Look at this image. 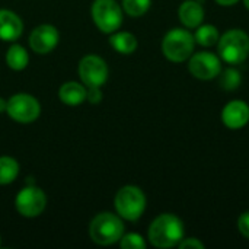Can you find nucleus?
Returning <instances> with one entry per match:
<instances>
[{"instance_id":"18","label":"nucleus","mask_w":249,"mask_h":249,"mask_svg":"<svg viewBox=\"0 0 249 249\" xmlns=\"http://www.w3.org/2000/svg\"><path fill=\"white\" fill-rule=\"evenodd\" d=\"M196 42L200 44L201 47H213L219 42L220 34L217 31V28L214 25L210 23H201L200 26L196 28V34H194Z\"/></svg>"},{"instance_id":"16","label":"nucleus","mask_w":249,"mask_h":249,"mask_svg":"<svg viewBox=\"0 0 249 249\" xmlns=\"http://www.w3.org/2000/svg\"><path fill=\"white\" fill-rule=\"evenodd\" d=\"M109 45L112 47L114 51L128 55L133 54L137 47H139V41L136 38L134 34L127 32V31H115L111 34L109 36Z\"/></svg>"},{"instance_id":"20","label":"nucleus","mask_w":249,"mask_h":249,"mask_svg":"<svg viewBox=\"0 0 249 249\" xmlns=\"http://www.w3.org/2000/svg\"><path fill=\"white\" fill-rule=\"evenodd\" d=\"M220 86L223 88V90L228 92H233L236 90L241 83H242V74L239 70H236L235 67H229L226 69L223 73L220 71Z\"/></svg>"},{"instance_id":"10","label":"nucleus","mask_w":249,"mask_h":249,"mask_svg":"<svg viewBox=\"0 0 249 249\" xmlns=\"http://www.w3.org/2000/svg\"><path fill=\"white\" fill-rule=\"evenodd\" d=\"M188 71L200 80H212L217 77L222 71V61L213 53L200 51L193 53L188 58Z\"/></svg>"},{"instance_id":"9","label":"nucleus","mask_w":249,"mask_h":249,"mask_svg":"<svg viewBox=\"0 0 249 249\" xmlns=\"http://www.w3.org/2000/svg\"><path fill=\"white\" fill-rule=\"evenodd\" d=\"M77 74L80 82L86 86H104L108 80L109 69L107 61L96 55V54H88L80 58L77 64Z\"/></svg>"},{"instance_id":"8","label":"nucleus","mask_w":249,"mask_h":249,"mask_svg":"<svg viewBox=\"0 0 249 249\" xmlns=\"http://www.w3.org/2000/svg\"><path fill=\"white\" fill-rule=\"evenodd\" d=\"M47 207V196L36 185L23 187L15 197L16 212L26 219H34L42 214Z\"/></svg>"},{"instance_id":"12","label":"nucleus","mask_w":249,"mask_h":249,"mask_svg":"<svg viewBox=\"0 0 249 249\" xmlns=\"http://www.w3.org/2000/svg\"><path fill=\"white\" fill-rule=\"evenodd\" d=\"M222 123L231 130L244 128L249 123V105L244 101H231L223 107Z\"/></svg>"},{"instance_id":"17","label":"nucleus","mask_w":249,"mask_h":249,"mask_svg":"<svg viewBox=\"0 0 249 249\" xmlns=\"http://www.w3.org/2000/svg\"><path fill=\"white\" fill-rule=\"evenodd\" d=\"M4 60H6V64L9 69H12L15 71H20V70L26 69L29 64V54L23 45L12 44L6 51Z\"/></svg>"},{"instance_id":"2","label":"nucleus","mask_w":249,"mask_h":249,"mask_svg":"<svg viewBox=\"0 0 249 249\" xmlns=\"http://www.w3.org/2000/svg\"><path fill=\"white\" fill-rule=\"evenodd\" d=\"M124 233V222L117 213H98L89 223V238L101 247H109L120 242Z\"/></svg>"},{"instance_id":"15","label":"nucleus","mask_w":249,"mask_h":249,"mask_svg":"<svg viewBox=\"0 0 249 249\" xmlns=\"http://www.w3.org/2000/svg\"><path fill=\"white\" fill-rule=\"evenodd\" d=\"M58 99L69 107H77L86 101V86L82 82H66L58 89Z\"/></svg>"},{"instance_id":"14","label":"nucleus","mask_w":249,"mask_h":249,"mask_svg":"<svg viewBox=\"0 0 249 249\" xmlns=\"http://www.w3.org/2000/svg\"><path fill=\"white\" fill-rule=\"evenodd\" d=\"M178 18L185 28L196 29L204 20V7L197 0H185L178 9Z\"/></svg>"},{"instance_id":"25","label":"nucleus","mask_w":249,"mask_h":249,"mask_svg":"<svg viewBox=\"0 0 249 249\" xmlns=\"http://www.w3.org/2000/svg\"><path fill=\"white\" fill-rule=\"evenodd\" d=\"M178 247L181 249H204L206 248V245L201 242V241H198L197 238H184L179 244H178Z\"/></svg>"},{"instance_id":"6","label":"nucleus","mask_w":249,"mask_h":249,"mask_svg":"<svg viewBox=\"0 0 249 249\" xmlns=\"http://www.w3.org/2000/svg\"><path fill=\"white\" fill-rule=\"evenodd\" d=\"M90 16L101 32L111 35L123 25L124 10L115 0H95L90 6Z\"/></svg>"},{"instance_id":"5","label":"nucleus","mask_w":249,"mask_h":249,"mask_svg":"<svg viewBox=\"0 0 249 249\" xmlns=\"http://www.w3.org/2000/svg\"><path fill=\"white\" fill-rule=\"evenodd\" d=\"M220 60L231 66L244 63L249 55V36L242 29H229L217 42Z\"/></svg>"},{"instance_id":"26","label":"nucleus","mask_w":249,"mask_h":249,"mask_svg":"<svg viewBox=\"0 0 249 249\" xmlns=\"http://www.w3.org/2000/svg\"><path fill=\"white\" fill-rule=\"evenodd\" d=\"M239 0H216V3L217 4H220V6H223V7H228V6H233V4H236Z\"/></svg>"},{"instance_id":"24","label":"nucleus","mask_w":249,"mask_h":249,"mask_svg":"<svg viewBox=\"0 0 249 249\" xmlns=\"http://www.w3.org/2000/svg\"><path fill=\"white\" fill-rule=\"evenodd\" d=\"M238 231L244 238L249 239V212H244L238 217Z\"/></svg>"},{"instance_id":"13","label":"nucleus","mask_w":249,"mask_h":249,"mask_svg":"<svg viewBox=\"0 0 249 249\" xmlns=\"http://www.w3.org/2000/svg\"><path fill=\"white\" fill-rule=\"evenodd\" d=\"M23 32V22L18 13L9 9H0V39L13 42L20 38Z\"/></svg>"},{"instance_id":"3","label":"nucleus","mask_w":249,"mask_h":249,"mask_svg":"<svg viewBox=\"0 0 249 249\" xmlns=\"http://www.w3.org/2000/svg\"><path fill=\"white\" fill-rule=\"evenodd\" d=\"M146 196L142 188L136 185L121 187L114 197V207L117 214L127 222H137L146 210Z\"/></svg>"},{"instance_id":"28","label":"nucleus","mask_w":249,"mask_h":249,"mask_svg":"<svg viewBox=\"0 0 249 249\" xmlns=\"http://www.w3.org/2000/svg\"><path fill=\"white\" fill-rule=\"evenodd\" d=\"M244 4H245V7L249 10V0H244Z\"/></svg>"},{"instance_id":"7","label":"nucleus","mask_w":249,"mask_h":249,"mask_svg":"<svg viewBox=\"0 0 249 249\" xmlns=\"http://www.w3.org/2000/svg\"><path fill=\"white\" fill-rule=\"evenodd\" d=\"M6 114L19 124H31L41 115L39 101L29 93H15L7 99Z\"/></svg>"},{"instance_id":"11","label":"nucleus","mask_w":249,"mask_h":249,"mask_svg":"<svg viewBox=\"0 0 249 249\" xmlns=\"http://www.w3.org/2000/svg\"><path fill=\"white\" fill-rule=\"evenodd\" d=\"M60 42V32L51 23H41L31 31L29 47L35 54H48Z\"/></svg>"},{"instance_id":"4","label":"nucleus","mask_w":249,"mask_h":249,"mask_svg":"<svg viewBox=\"0 0 249 249\" xmlns=\"http://www.w3.org/2000/svg\"><path fill=\"white\" fill-rule=\"evenodd\" d=\"M194 47L196 38L185 28H174L162 39V53L172 63L187 61L193 55Z\"/></svg>"},{"instance_id":"1","label":"nucleus","mask_w":249,"mask_h":249,"mask_svg":"<svg viewBox=\"0 0 249 249\" xmlns=\"http://www.w3.org/2000/svg\"><path fill=\"white\" fill-rule=\"evenodd\" d=\"M147 238L155 248L178 247V244L184 239V223L178 216L172 213H163L150 223Z\"/></svg>"},{"instance_id":"19","label":"nucleus","mask_w":249,"mask_h":249,"mask_svg":"<svg viewBox=\"0 0 249 249\" xmlns=\"http://www.w3.org/2000/svg\"><path fill=\"white\" fill-rule=\"evenodd\" d=\"M19 175V163L12 156H0V185L12 184Z\"/></svg>"},{"instance_id":"22","label":"nucleus","mask_w":249,"mask_h":249,"mask_svg":"<svg viewBox=\"0 0 249 249\" xmlns=\"http://www.w3.org/2000/svg\"><path fill=\"white\" fill-rule=\"evenodd\" d=\"M120 247L123 249H144L146 248V241L140 233H124L123 238L120 239Z\"/></svg>"},{"instance_id":"29","label":"nucleus","mask_w":249,"mask_h":249,"mask_svg":"<svg viewBox=\"0 0 249 249\" xmlns=\"http://www.w3.org/2000/svg\"><path fill=\"white\" fill-rule=\"evenodd\" d=\"M0 248H1V235H0Z\"/></svg>"},{"instance_id":"23","label":"nucleus","mask_w":249,"mask_h":249,"mask_svg":"<svg viewBox=\"0 0 249 249\" xmlns=\"http://www.w3.org/2000/svg\"><path fill=\"white\" fill-rule=\"evenodd\" d=\"M86 101L89 104H99L102 101V89H101V86L86 88Z\"/></svg>"},{"instance_id":"27","label":"nucleus","mask_w":249,"mask_h":249,"mask_svg":"<svg viewBox=\"0 0 249 249\" xmlns=\"http://www.w3.org/2000/svg\"><path fill=\"white\" fill-rule=\"evenodd\" d=\"M6 108H7V99H4V98L0 96V114H4L6 112Z\"/></svg>"},{"instance_id":"21","label":"nucleus","mask_w":249,"mask_h":249,"mask_svg":"<svg viewBox=\"0 0 249 249\" xmlns=\"http://www.w3.org/2000/svg\"><path fill=\"white\" fill-rule=\"evenodd\" d=\"M152 0H123V10L131 18H140L150 9Z\"/></svg>"}]
</instances>
